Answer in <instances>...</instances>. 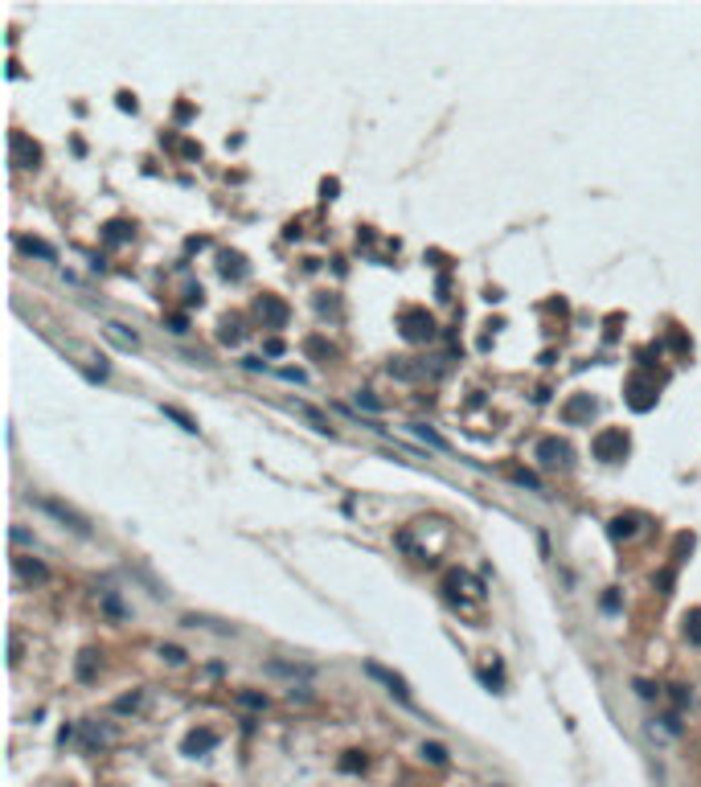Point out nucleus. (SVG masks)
Instances as JSON below:
<instances>
[{
	"label": "nucleus",
	"instance_id": "1",
	"mask_svg": "<svg viewBox=\"0 0 701 787\" xmlns=\"http://www.w3.org/2000/svg\"><path fill=\"white\" fill-rule=\"evenodd\" d=\"M591 452H595V459H603V463H619V459H628L631 452V439L624 427H607L595 435V443H591Z\"/></svg>",
	"mask_w": 701,
	"mask_h": 787
},
{
	"label": "nucleus",
	"instance_id": "2",
	"mask_svg": "<svg viewBox=\"0 0 701 787\" xmlns=\"http://www.w3.org/2000/svg\"><path fill=\"white\" fill-rule=\"evenodd\" d=\"M37 504L46 508L49 517H58V521L66 525V529H74V533H82V537L91 533V521H86V517H82L78 508H70L66 501H58V497H37Z\"/></svg>",
	"mask_w": 701,
	"mask_h": 787
},
{
	"label": "nucleus",
	"instance_id": "3",
	"mask_svg": "<svg viewBox=\"0 0 701 787\" xmlns=\"http://www.w3.org/2000/svg\"><path fill=\"white\" fill-rule=\"evenodd\" d=\"M398 324H402V336H406L411 345H418V340H431V336H435V320H431L423 308H406L402 316H398Z\"/></svg>",
	"mask_w": 701,
	"mask_h": 787
},
{
	"label": "nucleus",
	"instance_id": "4",
	"mask_svg": "<svg viewBox=\"0 0 701 787\" xmlns=\"http://www.w3.org/2000/svg\"><path fill=\"white\" fill-rule=\"evenodd\" d=\"M631 410H648L656 402V378H644V373H631L628 378V390H624Z\"/></svg>",
	"mask_w": 701,
	"mask_h": 787
},
{
	"label": "nucleus",
	"instance_id": "5",
	"mask_svg": "<svg viewBox=\"0 0 701 787\" xmlns=\"http://www.w3.org/2000/svg\"><path fill=\"white\" fill-rule=\"evenodd\" d=\"M8 148H13V165L17 168H37L41 165V148L29 140L25 132H13V136H8Z\"/></svg>",
	"mask_w": 701,
	"mask_h": 787
},
{
	"label": "nucleus",
	"instance_id": "6",
	"mask_svg": "<svg viewBox=\"0 0 701 787\" xmlns=\"http://www.w3.org/2000/svg\"><path fill=\"white\" fill-rule=\"evenodd\" d=\"M537 459H541V468H566L570 463V443L550 435V439L537 443Z\"/></svg>",
	"mask_w": 701,
	"mask_h": 787
},
{
	"label": "nucleus",
	"instance_id": "7",
	"mask_svg": "<svg viewBox=\"0 0 701 787\" xmlns=\"http://www.w3.org/2000/svg\"><path fill=\"white\" fill-rule=\"evenodd\" d=\"M259 320H263V328H283L288 324V304L279 300V295H259Z\"/></svg>",
	"mask_w": 701,
	"mask_h": 787
},
{
	"label": "nucleus",
	"instance_id": "8",
	"mask_svg": "<svg viewBox=\"0 0 701 787\" xmlns=\"http://www.w3.org/2000/svg\"><path fill=\"white\" fill-rule=\"evenodd\" d=\"M365 672H369V677H373V681H382V685H386V689H390V693H394V697H398V701H406V705H411V685H406V681H402V677H398V672H390V668H382V665H373V660H369V665H365Z\"/></svg>",
	"mask_w": 701,
	"mask_h": 787
},
{
	"label": "nucleus",
	"instance_id": "9",
	"mask_svg": "<svg viewBox=\"0 0 701 787\" xmlns=\"http://www.w3.org/2000/svg\"><path fill=\"white\" fill-rule=\"evenodd\" d=\"M595 410H599V402H595L591 394H574L570 402L562 406V423H570V427H574V423H586Z\"/></svg>",
	"mask_w": 701,
	"mask_h": 787
},
{
	"label": "nucleus",
	"instance_id": "10",
	"mask_svg": "<svg viewBox=\"0 0 701 787\" xmlns=\"http://www.w3.org/2000/svg\"><path fill=\"white\" fill-rule=\"evenodd\" d=\"M214 746H218V734H214V730H189L185 742H181V750L193 755V759H197V755H210Z\"/></svg>",
	"mask_w": 701,
	"mask_h": 787
},
{
	"label": "nucleus",
	"instance_id": "11",
	"mask_svg": "<svg viewBox=\"0 0 701 787\" xmlns=\"http://www.w3.org/2000/svg\"><path fill=\"white\" fill-rule=\"evenodd\" d=\"M13 570H17V578H21V582H46V578H49L46 566H41L37 558H25V554H17V558H13Z\"/></svg>",
	"mask_w": 701,
	"mask_h": 787
},
{
	"label": "nucleus",
	"instance_id": "12",
	"mask_svg": "<svg viewBox=\"0 0 701 787\" xmlns=\"http://www.w3.org/2000/svg\"><path fill=\"white\" fill-rule=\"evenodd\" d=\"M17 246H21L29 259H46V262H53L58 259V250L49 246V242H41V238H29V234H17Z\"/></svg>",
	"mask_w": 701,
	"mask_h": 787
},
{
	"label": "nucleus",
	"instance_id": "13",
	"mask_svg": "<svg viewBox=\"0 0 701 787\" xmlns=\"http://www.w3.org/2000/svg\"><path fill=\"white\" fill-rule=\"evenodd\" d=\"M291 410H295L300 418H308V423H312V427L320 430V435H333V427H328V418H324V414H320L316 406H308V402H291Z\"/></svg>",
	"mask_w": 701,
	"mask_h": 787
},
{
	"label": "nucleus",
	"instance_id": "14",
	"mask_svg": "<svg viewBox=\"0 0 701 787\" xmlns=\"http://www.w3.org/2000/svg\"><path fill=\"white\" fill-rule=\"evenodd\" d=\"M221 275H226V279H234V283H238V279H246V259L226 250V255H221Z\"/></svg>",
	"mask_w": 701,
	"mask_h": 787
},
{
	"label": "nucleus",
	"instance_id": "15",
	"mask_svg": "<svg viewBox=\"0 0 701 787\" xmlns=\"http://www.w3.org/2000/svg\"><path fill=\"white\" fill-rule=\"evenodd\" d=\"M685 636H689V644H701V607H693V611H685Z\"/></svg>",
	"mask_w": 701,
	"mask_h": 787
},
{
	"label": "nucleus",
	"instance_id": "16",
	"mask_svg": "<svg viewBox=\"0 0 701 787\" xmlns=\"http://www.w3.org/2000/svg\"><path fill=\"white\" fill-rule=\"evenodd\" d=\"M271 672H279V677H312V668L308 665H283V660H271Z\"/></svg>",
	"mask_w": 701,
	"mask_h": 787
},
{
	"label": "nucleus",
	"instance_id": "17",
	"mask_svg": "<svg viewBox=\"0 0 701 787\" xmlns=\"http://www.w3.org/2000/svg\"><path fill=\"white\" fill-rule=\"evenodd\" d=\"M411 430L418 435V439H423V443H431V447H439V452H447V439H439V435H435L431 427H427V423H414Z\"/></svg>",
	"mask_w": 701,
	"mask_h": 787
},
{
	"label": "nucleus",
	"instance_id": "18",
	"mask_svg": "<svg viewBox=\"0 0 701 787\" xmlns=\"http://www.w3.org/2000/svg\"><path fill=\"white\" fill-rule=\"evenodd\" d=\"M418 755H423L427 763H435V767H443V763H447V750H443L439 742H423V750H418Z\"/></svg>",
	"mask_w": 701,
	"mask_h": 787
},
{
	"label": "nucleus",
	"instance_id": "19",
	"mask_svg": "<svg viewBox=\"0 0 701 787\" xmlns=\"http://www.w3.org/2000/svg\"><path fill=\"white\" fill-rule=\"evenodd\" d=\"M165 414H169V418H172V423H176L181 430H189V435H197V423L189 418V414H185V410H176V406H165Z\"/></svg>",
	"mask_w": 701,
	"mask_h": 787
},
{
	"label": "nucleus",
	"instance_id": "20",
	"mask_svg": "<svg viewBox=\"0 0 701 787\" xmlns=\"http://www.w3.org/2000/svg\"><path fill=\"white\" fill-rule=\"evenodd\" d=\"M636 533V517H615L611 521V537H631Z\"/></svg>",
	"mask_w": 701,
	"mask_h": 787
},
{
	"label": "nucleus",
	"instance_id": "21",
	"mask_svg": "<svg viewBox=\"0 0 701 787\" xmlns=\"http://www.w3.org/2000/svg\"><path fill=\"white\" fill-rule=\"evenodd\" d=\"M131 230H136V226H127V222H111V226H107V242H123Z\"/></svg>",
	"mask_w": 701,
	"mask_h": 787
},
{
	"label": "nucleus",
	"instance_id": "22",
	"mask_svg": "<svg viewBox=\"0 0 701 787\" xmlns=\"http://www.w3.org/2000/svg\"><path fill=\"white\" fill-rule=\"evenodd\" d=\"M218 336L226 340V345H234V340L242 336V333H238V320H221V333H218Z\"/></svg>",
	"mask_w": 701,
	"mask_h": 787
},
{
	"label": "nucleus",
	"instance_id": "23",
	"mask_svg": "<svg viewBox=\"0 0 701 787\" xmlns=\"http://www.w3.org/2000/svg\"><path fill=\"white\" fill-rule=\"evenodd\" d=\"M78 677H82V681H91V677H95V652H82V665H78Z\"/></svg>",
	"mask_w": 701,
	"mask_h": 787
},
{
	"label": "nucleus",
	"instance_id": "24",
	"mask_svg": "<svg viewBox=\"0 0 701 787\" xmlns=\"http://www.w3.org/2000/svg\"><path fill=\"white\" fill-rule=\"evenodd\" d=\"M340 767H345V771H361V767H365V755L349 750V759H340Z\"/></svg>",
	"mask_w": 701,
	"mask_h": 787
},
{
	"label": "nucleus",
	"instance_id": "25",
	"mask_svg": "<svg viewBox=\"0 0 701 787\" xmlns=\"http://www.w3.org/2000/svg\"><path fill=\"white\" fill-rule=\"evenodd\" d=\"M357 402H361V406H369V410H382V402H378V398H373L369 390H361V394H357Z\"/></svg>",
	"mask_w": 701,
	"mask_h": 787
},
{
	"label": "nucleus",
	"instance_id": "26",
	"mask_svg": "<svg viewBox=\"0 0 701 787\" xmlns=\"http://www.w3.org/2000/svg\"><path fill=\"white\" fill-rule=\"evenodd\" d=\"M136 705H140V693H131V697H120V701H115V710H136Z\"/></svg>",
	"mask_w": 701,
	"mask_h": 787
},
{
	"label": "nucleus",
	"instance_id": "27",
	"mask_svg": "<svg viewBox=\"0 0 701 787\" xmlns=\"http://www.w3.org/2000/svg\"><path fill=\"white\" fill-rule=\"evenodd\" d=\"M120 111H136V95H127V91H120Z\"/></svg>",
	"mask_w": 701,
	"mask_h": 787
},
{
	"label": "nucleus",
	"instance_id": "28",
	"mask_svg": "<svg viewBox=\"0 0 701 787\" xmlns=\"http://www.w3.org/2000/svg\"><path fill=\"white\" fill-rule=\"evenodd\" d=\"M160 656H169L172 665H181V660H185V652H181V648H172V644H169V648H160Z\"/></svg>",
	"mask_w": 701,
	"mask_h": 787
},
{
	"label": "nucleus",
	"instance_id": "29",
	"mask_svg": "<svg viewBox=\"0 0 701 787\" xmlns=\"http://www.w3.org/2000/svg\"><path fill=\"white\" fill-rule=\"evenodd\" d=\"M513 480H517V484H529V488H541L537 476H529V472H513Z\"/></svg>",
	"mask_w": 701,
	"mask_h": 787
},
{
	"label": "nucleus",
	"instance_id": "30",
	"mask_svg": "<svg viewBox=\"0 0 701 787\" xmlns=\"http://www.w3.org/2000/svg\"><path fill=\"white\" fill-rule=\"evenodd\" d=\"M337 189H340L337 181H324V185H320V193H324V197H328V201H333V197H337Z\"/></svg>",
	"mask_w": 701,
	"mask_h": 787
},
{
	"label": "nucleus",
	"instance_id": "31",
	"mask_svg": "<svg viewBox=\"0 0 701 787\" xmlns=\"http://www.w3.org/2000/svg\"><path fill=\"white\" fill-rule=\"evenodd\" d=\"M636 689H640V697H656V689L648 685V681H636Z\"/></svg>",
	"mask_w": 701,
	"mask_h": 787
}]
</instances>
